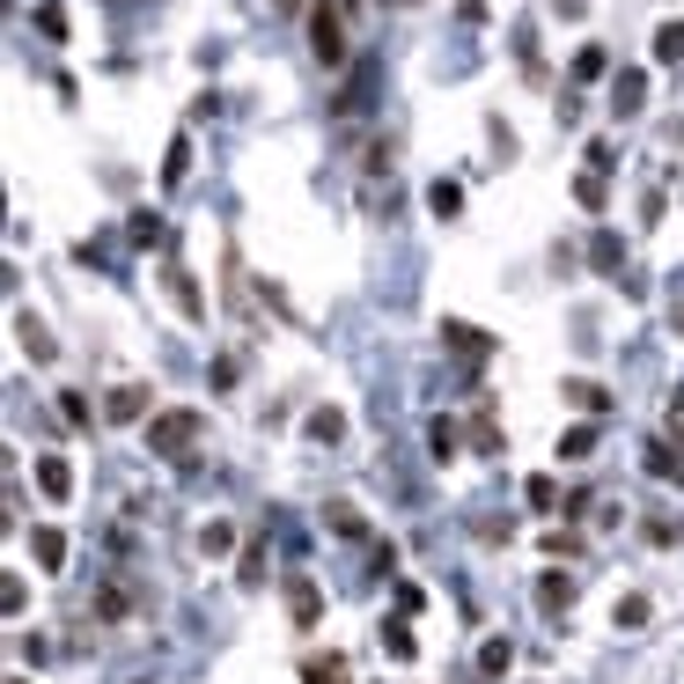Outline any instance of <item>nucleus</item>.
Returning a JSON list of instances; mask_svg holds the SVG:
<instances>
[{
	"instance_id": "1",
	"label": "nucleus",
	"mask_w": 684,
	"mask_h": 684,
	"mask_svg": "<svg viewBox=\"0 0 684 684\" xmlns=\"http://www.w3.org/2000/svg\"><path fill=\"white\" fill-rule=\"evenodd\" d=\"M199 435H206V419H199L192 405H177V413H155V419H147V449H155V457H170V464H177V457H192Z\"/></svg>"
},
{
	"instance_id": "2",
	"label": "nucleus",
	"mask_w": 684,
	"mask_h": 684,
	"mask_svg": "<svg viewBox=\"0 0 684 684\" xmlns=\"http://www.w3.org/2000/svg\"><path fill=\"white\" fill-rule=\"evenodd\" d=\"M310 52L324 67H346V8H332V0L310 8Z\"/></svg>"
},
{
	"instance_id": "3",
	"label": "nucleus",
	"mask_w": 684,
	"mask_h": 684,
	"mask_svg": "<svg viewBox=\"0 0 684 684\" xmlns=\"http://www.w3.org/2000/svg\"><path fill=\"white\" fill-rule=\"evenodd\" d=\"M441 346H457V354H471V361H486L493 339L479 332V324H441Z\"/></svg>"
},
{
	"instance_id": "4",
	"label": "nucleus",
	"mask_w": 684,
	"mask_h": 684,
	"mask_svg": "<svg viewBox=\"0 0 684 684\" xmlns=\"http://www.w3.org/2000/svg\"><path fill=\"white\" fill-rule=\"evenodd\" d=\"M103 413L119 419V427H125V419H155V413H147V391H141V383H119V391H111V405H103Z\"/></svg>"
},
{
	"instance_id": "5",
	"label": "nucleus",
	"mask_w": 684,
	"mask_h": 684,
	"mask_svg": "<svg viewBox=\"0 0 684 684\" xmlns=\"http://www.w3.org/2000/svg\"><path fill=\"white\" fill-rule=\"evenodd\" d=\"M37 486H45L52 501H67V493H74V471H67V457H37Z\"/></svg>"
},
{
	"instance_id": "6",
	"label": "nucleus",
	"mask_w": 684,
	"mask_h": 684,
	"mask_svg": "<svg viewBox=\"0 0 684 684\" xmlns=\"http://www.w3.org/2000/svg\"><path fill=\"white\" fill-rule=\"evenodd\" d=\"M612 103H618V111H640V103H648V74L626 67V74L612 81Z\"/></svg>"
},
{
	"instance_id": "7",
	"label": "nucleus",
	"mask_w": 684,
	"mask_h": 684,
	"mask_svg": "<svg viewBox=\"0 0 684 684\" xmlns=\"http://www.w3.org/2000/svg\"><path fill=\"white\" fill-rule=\"evenodd\" d=\"M30 552H37V567H45V574H59V560H67V538H59V530H30Z\"/></svg>"
},
{
	"instance_id": "8",
	"label": "nucleus",
	"mask_w": 684,
	"mask_h": 684,
	"mask_svg": "<svg viewBox=\"0 0 684 684\" xmlns=\"http://www.w3.org/2000/svg\"><path fill=\"white\" fill-rule=\"evenodd\" d=\"M427 206H435L441 221H457V214H464V184H449V177H441V184H427Z\"/></svg>"
},
{
	"instance_id": "9",
	"label": "nucleus",
	"mask_w": 684,
	"mask_h": 684,
	"mask_svg": "<svg viewBox=\"0 0 684 684\" xmlns=\"http://www.w3.org/2000/svg\"><path fill=\"white\" fill-rule=\"evenodd\" d=\"M560 457H567V464H588V457H596V427H567Z\"/></svg>"
},
{
	"instance_id": "10",
	"label": "nucleus",
	"mask_w": 684,
	"mask_h": 684,
	"mask_svg": "<svg viewBox=\"0 0 684 684\" xmlns=\"http://www.w3.org/2000/svg\"><path fill=\"white\" fill-rule=\"evenodd\" d=\"M170 294H177V310H184V317H206V302H199V288H192V272H184V266H170Z\"/></svg>"
},
{
	"instance_id": "11",
	"label": "nucleus",
	"mask_w": 684,
	"mask_h": 684,
	"mask_svg": "<svg viewBox=\"0 0 684 684\" xmlns=\"http://www.w3.org/2000/svg\"><path fill=\"white\" fill-rule=\"evenodd\" d=\"M655 59H662V67H677V59H684V23H662L655 30Z\"/></svg>"
},
{
	"instance_id": "12",
	"label": "nucleus",
	"mask_w": 684,
	"mask_h": 684,
	"mask_svg": "<svg viewBox=\"0 0 684 684\" xmlns=\"http://www.w3.org/2000/svg\"><path fill=\"white\" fill-rule=\"evenodd\" d=\"M288 604H294V618H302V626H317V588L302 582V574L288 582Z\"/></svg>"
},
{
	"instance_id": "13",
	"label": "nucleus",
	"mask_w": 684,
	"mask_h": 684,
	"mask_svg": "<svg viewBox=\"0 0 684 684\" xmlns=\"http://www.w3.org/2000/svg\"><path fill=\"white\" fill-rule=\"evenodd\" d=\"M648 471H655V479H684V457L670 441H655V449H648Z\"/></svg>"
},
{
	"instance_id": "14",
	"label": "nucleus",
	"mask_w": 684,
	"mask_h": 684,
	"mask_svg": "<svg viewBox=\"0 0 684 684\" xmlns=\"http://www.w3.org/2000/svg\"><path fill=\"white\" fill-rule=\"evenodd\" d=\"M508 662H515V648H508V640H486V648H479V670H486V677H501Z\"/></svg>"
},
{
	"instance_id": "15",
	"label": "nucleus",
	"mask_w": 684,
	"mask_h": 684,
	"mask_svg": "<svg viewBox=\"0 0 684 684\" xmlns=\"http://www.w3.org/2000/svg\"><path fill=\"white\" fill-rule=\"evenodd\" d=\"M567 397H574L582 413H604V405H612V397H604V383H567Z\"/></svg>"
},
{
	"instance_id": "16",
	"label": "nucleus",
	"mask_w": 684,
	"mask_h": 684,
	"mask_svg": "<svg viewBox=\"0 0 684 684\" xmlns=\"http://www.w3.org/2000/svg\"><path fill=\"white\" fill-rule=\"evenodd\" d=\"M383 648H391V655H397V662H413V655H419V640H413V633H405V626H383Z\"/></svg>"
},
{
	"instance_id": "17",
	"label": "nucleus",
	"mask_w": 684,
	"mask_h": 684,
	"mask_svg": "<svg viewBox=\"0 0 684 684\" xmlns=\"http://www.w3.org/2000/svg\"><path fill=\"white\" fill-rule=\"evenodd\" d=\"M15 332H23V346H30V354H37V361H52V339H45V324H37V317H23V324H15Z\"/></svg>"
},
{
	"instance_id": "18",
	"label": "nucleus",
	"mask_w": 684,
	"mask_h": 684,
	"mask_svg": "<svg viewBox=\"0 0 684 684\" xmlns=\"http://www.w3.org/2000/svg\"><path fill=\"white\" fill-rule=\"evenodd\" d=\"M596 74H604V52L582 45V52H574V81H596Z\"/></svg>"
},
{
	"instance_id": "19",
	"label": "nucleus",
	"mask_w": 684,
	"mask_h": 684,
	"mask_svg": "<svg viewBox=\"0 0 684 684\" xmlns=\"http://www.w3.org/2000/svg\"><path fill=\"white\" fill-rule=\"evenodd\" d=\"M574 199H582V206H588V214H596V206H604V177H596V170H588V177H582V184H574Z\"/></svg>"
},
{
	"instance_id": "20",
	"label": "nucleus",
	"mask_w": 684,
	"mask_h": 684,
	"mask_svg": "<svg viewBox=\"0 0 684 684\" xmlns=\"http://www.w3.org/2000/svg\"><path fill=\"white\" fill-rule=\"evenodd\" d=\"M457 441H464L457 435V419H435V457H457Z\"/></svg>"
},
{
	"instance_id": "21",
	"label": "nucleus",
	"mask_w": 684,
	"mask_h": 684,
	"mask_svg": "<svg viewBox=\"0 0 684 684\" xmlns=\"http://www.w3.org/2000/svg\"><path fill=\"white\" fill-rule=\"evenodd\" d=\"M184 162H192V141H177V147H170V162H162V184H177V177H184Z\"/></svg>"
},
{
	"instance_id": "22",
	"label": "nucleus",
	"mask_w": 684,
	"mask_h": 684,
	"mask_svg": "<svg viewBox=\"0 0 684 684\" xmlns=\"http://www.w3.org/2000/svg\"><path fill=\"white\" fill-rule=\"evenodd\" d=\"M339 427H346L339 413H310V435H317V441H339Z\"/></svg>"
},
{
	"instance_id": "23",
	"label": "nucleus",
	"mask_w": 684,
	"mask_h": 684,
	"mask_svg": "<svg viewBox=\"0 0 684 684\" xmlns=\"http://www.w3.org/2000/svg\"><path fill=\"white\" fill-rule=\"evenodd\" d=\"M310 684H354V677H346V662H310Z\"/></svg>"
},
{
	"instance_id": "24",
	"label": "nucleus",
	"mask_w": 684,
	"mask_h": 684,
	"mask_svg": "<svg viewBox=\"0 0 684 684\" xmlns=\"http://www.w3.org/2000/svg\"><path fill=\"white\" fill-rule=\"evenodd\" d=\"M59 413H67L74 427H89V397H81V391H67V397H59Z\"/></svg>"
}]
</instances>
